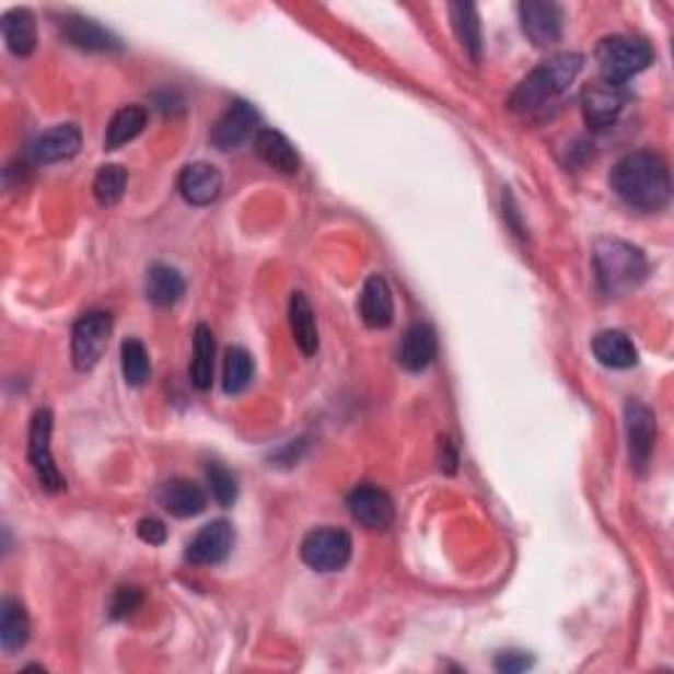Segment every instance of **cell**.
Returning a JSON list of instances; mask_svg holds the SVG:
<instances>
[{"instance_id": "6da1fadb", "label": "cell", "mask_w": 674, "mask_h": 674, "mask_svg": "<svg viewBox=\"0 0 674 674\" xmlns=\"http://www.w3.org/2000/svg\"><path fill=\"white\" fill-rule=\"evenodd\" d=\"M612 190L635 211H661L672 198L670 166L653 151L621 155L612 168Z\"/></svg>"}, {"instance_id": "7a4b0ae2", "label": "cell", "mask_w": 674, "mask_h": 674, "mask_svg": "<svg viewBox=\"0 0 674 674\" xmlns=\"http://www.w3.org/2000/svg\"><path fill=\"white\" fill-rule=\"evenodd\" d=\"M593 267L606 295H627L646 280L648 262L638 245L619 237H601L593 245Z\"/></svg>"}, {"instance_id": "3957f363", "label": "cell", "mask_w": 674, "mask_h": 674, "mask_svg": "<svg viewBox=\"0 0 674 674\" xmlns=\"http://www.w3.org/2000/svg\"><path fill=\"white\" fill-rule=\"evenodd\" d=\"M582 69V56L580 54H559L550 56L548 61H543L541 67L530 71L524 80L516 84V90L511 93L509 106L511 112H535V108L546 106V103L556 101L569 90V84L577 80Z\"/></svg>"}, {"instance_id": "277c9868", "label": "cell", "mask_w": 674, "mask_h": 674, "mask_svg": "<svg viewBox=\"0 0 674 674\" xmlns=\"http://www.w3.org/2000/svg\"><path fill=\"white\" fill-rule=\"evenodd\" d=\"M595 61H599L601 80L612 84H627L635 74L646 71L653 63L651 45L640 37L614 35L599 43L595 48Z\"/></svg>"}, {"instance_id": "5b68a950", "label": "cell", "mask_w": 674, "mask_h": 674, "mask_svg": "<svg viewBox=\"0 0 674 674\" xmlns=\"http://www.w3.org/2000/svg\"><path fill=\"white\" fill-rule=\"evenodd\" d=\"M112 337V316L103 311H88L71 329V361L80 372H90L101 361Z\"/></svg>"}, {"instance_id": "8992f818", "label": "cell", "mask_w": 674, "mask_h": 674, "mask_svg": "<svg viewBox=\"0 0 674 674\" xmlns=\"http://www.w3.org/2000/svg\"><path fill=\"white\" fill-rule=\"evenodd\" d=\"M50 432H54V414L48 408L35 411L30 425V464L35 469L37 483L43 490L61 492L67 488V479L54 462V451H50Z\"/></svg>"}, {"instance_id": "52a82bcc", "label": "cell", "mask_w": 674, "mask_h": 674, "mask_svg": "<svg viewBox=\"0 0 674 674\" xmlns=\"http://www.w3.org/2000/svg\"><path fill=\"white\" fill-rule=\"evenodd\" d=\"M351 535L346 530L322 527L303 537L301 559L316 572H337L351 559Z\"/></svg>"}, {"instance_id": "ba28073f", "label": "cell", "mask_w": 674, "mask_h": 674, "mask_svg": "<svg viewBox=\"0 0 674 674\" xmlns=\"http://www.w3.org/2000/svg\"><path fill=\"white\" fill-rule=\"evenodd\" d=\"M627 103L625 84H612L606 80H595L582 93V116L585 125L593 129H606L619 119L621 108Z\"/></svg>"}, {"instance_id": "9c48e42d", "label": "cell", "mask_w": 674, "mask_h": 674, "mask_svg": "<svg viewBox=\"0 0 674 674\" xmlns=\"http://www.w3.org/2000/svg\"><path fill=\"white\" fill-rule=\"evenodd\" d=\"M625 430L635 469L643 472L653 456V445H656V417L640 400H627Z\"/></svg>"}, {"instance_id": "30bf717a", "label": "cell", "mask_w": 674, "mask_h": 674, "mask_svg": "<svg viewBox=\"0 0 674 674\" xmlns=\"http://www.w3.org/2000/svg\"><path fill=\"white\" fill-rule=\"evenodd\" d=\"M235 546V533H232V524L224 520L209 522L198 530V535L187 543L185 559L196 567H213V563H222L226 556L232 554Z\"/></svg>"}, {"instance_id": "8fae6325", "label": "cell", "mask_w": 674, "mask_h": 674, "mask_svg": "<svg viewBox=\"0 0 674 674\" xmlns=\"http://www.w3.org/2000/svg\"><path fill=\"white\" fill-rule=\"evenodd\" d=\"M520 19L524 35H527L537 48H550V45L561 40L563 14L556 3H546V0H524V3H520Z\"/></svg>"}, {"instance_id": "7c38bea8", "label": "cell", "mask_w": 674, "mask_h": 674, "mask_svg": "<svg viewBox=\"0 0 674 674\" xmlns=\"http://www.w3.org/2000/svg\"><path fill=\"white\" fill-rule=\"evenodd\" d=\"M258 125V112L245 101L230 103V108L219 116V121L211 129V146L217 151H235L251 138L253 127Z\"/></svg>"}, {"instance_id": "4fadbf2b", "label": "cell", "mask_w": 674, "mask_h": 674, "mask_svg": "<svg viewBox=\"0 0 674 674\" xmlns=\"http://www.w3.org/2000/svg\"><path fill=\"white\" fill-rule=\"evenodd\" d=\"M348 511L361 527L367 530H385L391 527L395 509L391 496L385 490L374 488V485H359L348 492Z\"/></svg>"}, {"instance_id": "5bb4252c", "label": "cell", "mask_w": 674, "mask_h": 674, "mask_svg": "<svg viewBox=\"0 0 674 674\" xmlns=\"http://www.w3.org/2000/svg\"><path fill=\"white\" fill-rule=\"evenodd\" d=\"M222 172L206 161H196L187 164L179 174V196H183L190 206H209L222 196Z\"/></svg>"}, {"instance_id": "9a60e30c", "label": "cell", "mask_w": 674, "mask_h": 674, "mask_svg": "<svg viewBox=\"0 0 674 674\" xmlns=\"http://www.w3.org/2000/svg\"><path fill=\"white\" fill-rule=\"evenodd\" d=\"M82 148V132L77 125H58L30 146V155L35 164H58V161L74 159Z\"/></svg>"}, {"instance_id": "2e32d148", "label": "cell", "mask_w": 674, "mask_h": 674, "mask_svg": "<svg viewBox=\"0 0 674 674\" xmlns=\"http://www.w3.org/2000/svg\"><path fill=\"white\" fill-rule=\"evenodd\" d=\"M359 311H361V319H364L367 327H372V329L391 327V322L395 316V306H393L391 284H387L385 277L372 275L364 282V288H361V298H359Z\"/></svg>"}, {"instance_id": "e0dca14e", "label": "cell", "mask_w": 674, "mask_h": 674, "mask_svg": "<svg viewBox=\"0 0 674 674\" xmlns=\"http://www.w3.org/2000/svg\"><path fill=\"white\" fill-rule=\"evenodd\" d=\"M438 353V335L430 324H411L400 340L398 361L406 372H425L435 361Z\"/></svg>"}, {"instance_id": "ac0fdd59", "label": "cell", "mask_w": 674, "mask_h": 674, "mask_svg": "<svg viewBox=\"0 0 674 674\" xmlns=\"http://www.w3.org/2000/svg\"><path fill=\"white\" fill-rule=\"evenodd\" d=\"M63 37L82 50H95V54H112V50H121L119 37L112 35L106 27L88 16H67L61 22Z\"/></svg>"}, {"instance_id": "d6986e66", "label": "cell", "mask_w": 674, "mask_h": 674, "mask_svg": "<svg viewBox=\"0 0 674 674\" xmlns=\"http://www.w3.org/2000/svg\"><path fill=\"white\" fill-rule=\"evenodd\" d=\"M159 501L177 520H190L206 509V492L193 479H168L159 492Z\"/></svg>"}, {"instance_id": "ffe728a7", "label": "cell", "mask_w": 674, "mask_h": 674, "mask_svg": "<svg viewBox=\"0 0 674 674\" xmlns=\"http://www.w3.org/2000/svg\"><path fill=\"white\" fill-rule=\"evenodd\" d=\"M253 146H256L258 159L271 168H277V172L295 174L301 168V159H298L293 142L284 138L282 132H277V129H258Z\"/></svg>"}, {"instance_id": "44dd1931", "label": "cell", "mask_w": 674, "mask_h": 674, "mask_svg": "<svg viewBox=\"0 0 674 674\" xmlns=\"http://www.w3.org/2000/svg\"><path fill=\"white\" fill-rule=\"evenodd\" d=\"M593 353L608 369H630L638 364V348L619 329H604L593 337Z\"/></svg>"}, {"instance_id": "7402d4cb", "label": "cell", "mask_w": 674, "mask_h": 674, "mask_svg": "<svg viewBox=\"0 0 674 674\" xmlns=\"http://www.w3.org/2000/svg\"><path fill=\"white\" fill-rule=\"evenodd\" d=\"M146 293L148 301L159 309H168L185 295V280L174 267L166 264H153L146 277Z\"/></svg>"}, {"instance_id": "603a6c76", "label": "cell", "mask_w": 674, "mask_h": 674, "mask_svg": "<svg viewBox=\"0 0 674 674\" xmlns=\"http://www.w3.org/2000/svg\"><path fill=\"white\" fill-rule=\"evenodd\" d=\"M290 329H293L295 346L303 356H314L319 351V327H316V314L311 309L309 298L303 293H293L290 298Z\"/></svg>"}, {"instance_id": "cb8c5ba5", "label": "cell", "mask_w": 674, "mask_h": 674, "mask_svg": "<svg viewBox=\"0 0 674 674\" xmlns=\"http://www.w3.org/2000/svg\"><path fill=\"white\" fill-rule=\"evenodd\" d=\"M3 40L11 54L24 58L35 50L37 27L35 16L27 9H14L3 16Z\"/></svg>"}, {"instance_id": "d4e9b609", "label": "cell", "mask_w": 674, "mask_h": 674, "mask_svg": "<svg viewBox=\"0 0 674 674\" xmlns=\"http://www.w3.org/2000/svg\"><path fill=\"white\" fill-rule=\"evenodd\" d=\"M30 640V617L24 606L14 599H5L0 604V646L5 653H14L27 646Z\"/></svg>"}, {"instance_id": "484cf974", "label": "cell", "mask_w": 674, "mask_h": 674, "mask_svg": "<svg viewBox=\"0 0 674 674\" xmlns=\"http://www.w3.org/2000/svg\"><path fill=\"white\" fill-rule=\"evenodd\" d=\"M449 11L462 48L472 56V61H479V56H483V27H479L477 5L451 3Z\"/></svg>"}, {"instance_id": "4316f807", "label": "cell", "mask_w": 674, "mask_h": 674, "mask_svg": "<svg viewBox=\"0 0 674 674\" xmlns=\"http://www.w3.org/2000/svg\"><path fill=\"white\" fill-rule=\"evenodd\" d=\"M148 125V112L142 106H125L112 116L106 129V148L116 151V148L132 142Z\"/></svg>"}, {"instance_id": "83f0119b", "label": "cell", "mask_w": 674, "mask_h": 674, "mask_svg": "<svg viewBox=\"0 0 674 674\" xmlns=\"http://www.w3.org/2000/svg\"><path fill=\"white\" fill-rule=\"evenodd\" d=\"M213 333L206 324L196 327V340H193V364H190V380L198 391H209L213 382Z\"/></svg>"}, {"instance_id": "f1b7e54d", "label": "cell", "mask_w": 674, "mask_h": 674, "mask_svg": "<svg viewBox=\"0 0 674 674\" xmlns=\"http://www.w3.org/2000/svg\"><path fill=\"white\" fill-rule=\"evenodd\" d=\"M121 374H125V382L132 387L146 385L151 380V356H148L146 346L135 337L121 342Z\"/></svg>"}, {"instance_id": "f546056e", "label": "cell", "mask_w": 674, "mask_h": 674, "mask_svg": "<svg viewBox=\"0 0 674 674\" xmlns=\"http://www.w3.org/2000/svg\"><path fill=\"white\" fill-rule=\"evenodd\" d=\"M125 190H127V168L119 164L101 166V172L95 174L93 183L95 200H98L101 206H106V209H112V206H116L121 198H125Z\"/></svg>"}, {"instance_id": "4dcf8cb0", "label": "cell", "mask_w": 674, "mask_h": 674, "mask_svg": "<svg viewBox=\"0 0 674 674\" xmlns=\"http://www.w3.org/2000/svg\"><path fill=\"white\" fill-rule=\"evenodd\" d=\"M253 380V359L245 348H230L224 359V393L237 395L251 385Z\"/></svg>"}, {"instance_id": "1f68e13d", "label": "cell", "mask_w": 674, "mask_h": 674, "mask_svg": "<svg viewBox=\"0 0 674 674\" xmlns=\"http://www.w3.org/2000/svg\"><path fill=\"white\" fill-rule=\"evenodd\" d=\"M206 479H209V490L219 506H232L237 501V479L226 466L209 464Z\"/></svg>"}, {"instance_id": "d6a6232c", "label": "cell", "mask_w": 674, "mask_h": 674, "mask_svg": "<svg viewBox=\"0 0 674 674\" xmlns=\"http://www.w3.org/2000/svg\"><path fill=\"white\" fill-rule=\"evenodd\" d=\"M140 604H142V593L138 588H119L112 601V619L132 617Z\"/></svg>"}, {"instance_id": "836d02e7", "label": "cell", "mask_w": 674, "mask_h": 674, "mask_svg": "<svg viewBox=\"0 0 674 674\" xmlns=\"http://www.w3.org/2000/svg\"><path fill=\"white\" fill-rule=\"evenodd\" d=\"M533 666V656H527L524 651H503L498 653L496 659V670L503 672V674H516V672H524Z\"/></svg>"}, {"instance_id": "e575fe53", "label": "cell", "mask_w": 674, "mask_h": 674, "mask_svg": "<svg viewBox=\"0 0 674 674\" xmlns=\"http://www.w3.org/2000/svg\"><path fill=\"white\" fill-rule=\"evenodd\" d=\"M138 535H140V541L148 543V546H161V543L166 541V527H164V522L151 520V516H148V520H142L138 524Z\"/></svg>"}]
</instances>
